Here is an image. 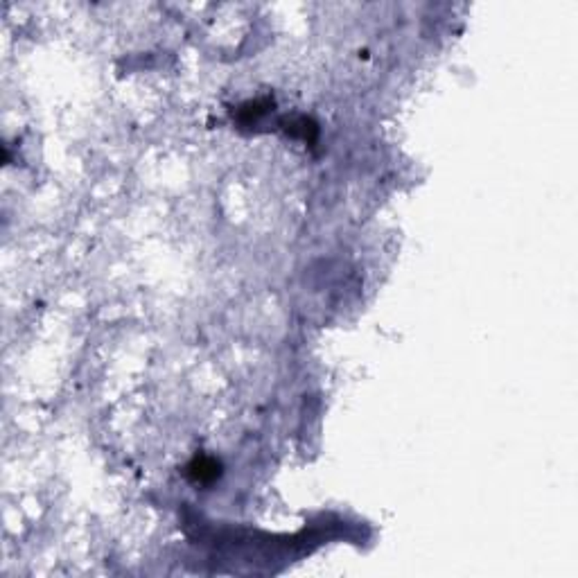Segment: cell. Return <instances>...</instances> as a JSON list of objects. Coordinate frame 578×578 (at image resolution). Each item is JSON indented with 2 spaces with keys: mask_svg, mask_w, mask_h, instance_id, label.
Here are the masks:
<instances>
[{
  "mask_svg": "<svg viewBox=\"0 0 578 578\" xmlns=\"http://www.w3.org/2000/svg\"><path fill=\"white\" fill-rule=\"evenodd\" d=\"M190 479L196 483H211L219 477V464L213 459H196L190 466Z\"/></svg>",
  "mask_w": 578,
  "mask_h": 578,
  "instance_id": "6da1fadb",
  "label": "cell"
}]
</instances>
